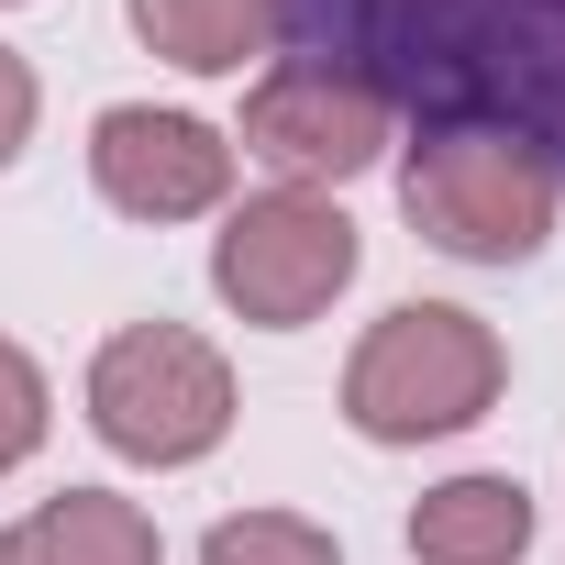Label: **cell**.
<instances>
[{"label":"cell","instance_id":"1","mask_svg":"<svg viewBox=\"0 0 565 565\" xmlns=\"http://www.w3.org/2000/svg\"><path fill=\"white\" fill-rule=\"evenodd\" d=\"M377 89H422L455 122H510L543 156L565 145V0H366Z\"/></svg>","mask_w":565,"mask_h":565},{"label":"cell","instance_id":"2","mask_svg":"<svg viewBox=\"0 0 565 565\" xmlns=\"http://www.w3.org/2000/svg\"><path fill=\"white\" fill-rule=\"evenodd\" d=\"M399 211L455 266H521L565 211V167L510 122H433L399 167Z\"/></svg>","mask_w":565,"mask_h":565},{"label":"cell","instance_id":"3","mask_svg":"<svg viewBox=\"0 0 565 565\" xmlns=\"http://www.w3.org/2000/svg\"><path fill=\"white\" fill-rule=\"evenodd\" d=\"M510 388V355L477 311L455 300H399L388 322H366L355 366H344V422L366 444H444L466 422H488V399Z\"/></svg>","mask_w":565,"mask_h":565},{"label":"cell","instance_id":"4","mask_svg":"<svg viewBox=\"0 0 565 565\" xmlns=\"http://www.w3.org/2000/svg\"><path fill=\"white\" fill-rule=\"evenodd\" d=\"M89 433L122 466H200L233 433V366L189 322H122L89 355Z\"/></svg>","mask_w":565,"mask_h":565},{"label":"cell","instance_id":"5","mask_svg":"<svg viewBox=\"0 0 565 565\" xmlns=\"http://www.w3.org/2000/svg\"><path fill=\"white\" fill-rule=\"evenodd\" d=\"M355 266H366V244H355V222L333 211V189H255V200H233L222 233H211V289H222V311L255 322V333L322 322V311L355 289Z\"/></svg>","mask_w":565,"mask_h":565},{"label":"cell","instance_id":"6","mask_svg":"<svg viewBox=\"0 0 565 565\" xmlns=\"http://www.w3.org/2000/svg\"><path fill=\"white\" fill-rule=\"evenodd\" d=\"M388 122H399V100L355 67V56H289V67H266L255 89H244V156H266L277 167V189H344V178H366L377 156H388Z\"/></svg>","mask_w":565,"mask_h":565},{"label":"cell","instance_id":"7","mask_svg":"<svg viewBox=\"0 0 565 565\" xmlns=\"http://www.w3.org/2000/svg\"><path fill=\"white\" fill-rule=\"evenodd\" d=\"M89 178L122 222H200V211L233 200V134H211L200 111L111 100L89 122Z\"/></svg>","mask_w":565,"mask_h":565},{"label":"cell","instance_id":"8","mask_svg":"<svg viewBox=\"0 0 565 565\" xmlns=\"http://www.w3.org/2000/svg\"><path fill=\"white\" fill-rule=\"evenodd\" d=\"M411 554L422 565H521L532 554V488L521 477H444L411 510Z\"/></svg>","mask_w":565,"mask_h":565},{"label":"cell","instance_id":"9","mask_svg":"<svg viewBox=\"0 0 565 565\" xmlns=\"http://www.w3.org/2000/svg\"><path fill=\"white\" fill-rule=\"evenodd\" d=\"M122 12H134V34H145L167 67H189V78H244V67L277 45L289 0H122Z\"/></svg>","mask_w":565,"mask_h":565},{"label":"cell","instance_id":"10","mask_svg":"<svg viewBox=\"0 0 565 565\" xmlns=\"http://www.w3.org/2000/svg\"><path fill=\"white\" fill-rule=\"evenodd\" d=\"M12 554H23V565H167L156 521H145L134 499H111V488H67V499H45V510L12 532Z\"/></svg>","mask_w":565,"mask_h":565},{"label":"cell","instance_id":"11","mask_svg":"<svg viewBox=\"0 0 565 565\" xmlns=\"http://www.w3.org/2000/svg\"><path fill=\"white\" fill-rule=\"evenodd\" d=\"M200 565H344V543L300 510H233V521H211Z\"/></svg>","mask_w":565,"mask_h":565},{"label":"cell","instance_id":"12","mask_svg":"<svg viewBox=\"0 0 565 565\" xmlns=\"http://www.w3.org/2000/svg\"><path fill=\"white\" fill-rule=\"evenodd\" d=\"M45 422H56V399H45V366H34L12 333H0V477H12V466H34Z\"/></svg>","mask_w":565,"mask_h":565},{"label":"cell","instance_id":"13","mask_svg":"<svg viewBox=\"0 0 565 565\" xmlns=\"http://www.w3.org/2000/svg\"><path fill=\"white\" fill-rule=\"evenodd\" d=\"M23 145H34V67L0 45V167H12Z\"/></svg>","mask_w":565,"mask_h":565},{"label":"cell","instance_id":"14","mask_svg":"<svg viewBox=\"0 0 565 565\" xmlns=\"http://www.w3.org/2000/svg\"><path fill=\"white\" fill-rule=\"evenodd\" d=\"M0 565H23V554H12V532H0Z\"/></svg>","mask_w":565,"mask_h":565},{"label":"cell","instance_id":"15","mask_svg":"<svg viewBox=\"0 0 565 565\" xmlns=\"http://www.w3.org/2000/svg\"><path fill=\"white\" fill-rule=\"evenodd\" d=\"M0 12H12V0H0Z\"/></svg>","mask_w":565,"mask_h":565}]
</instances>
